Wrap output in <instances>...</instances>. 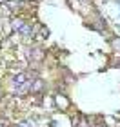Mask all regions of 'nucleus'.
Listing matches in <instances>:
<instances>
[{"label": "nucleus", "mask_w": 120, "mask_h": 127, "mask_svg": "<svg viewBox=\"0 0 120 127\" xmlns=\"http://www.w3.org/2000/svg\"><path fill=\"white\" fill-rule=\"evenodd\" d=\"M42 87H44L42 80H33L31 85H29V91L31 93H38V91H42Z\"/></svg>", "instance_id": "nucleus-1"}, {"label": "nucleus", "mask_w": 120, "mask_h": 127, "mask_svg": "<svg viewBox=\"0 0 120 127\" xmlns=\"http://www.w3.org/2000/svg\"><path fill=\"white\" fill-rule=\"evenodd\" d=\"M20 33L24 34V36H29V34L33 33V29H31L29 24H24V26H22V29H20Z\"/></svg>", "instance_id": "nucleus-2"}, {"label": "nucleus", "mask_w": 120, "mask_h": 127, "mask_svg": "<svg viewBox=\"0 0 120 127\" xmlns=\"http://www.w3.org/2000/svg\"><path fill=\"white\" fill-rule=\"evenodd\" d=\"M11 24H13V29H15V31H20V29H22V26H24V22H22L20 18H15L13 22H11Z\"/></svg>", "instance_id": "nucleus-3"}, {"label": "nucleus", "mask_w": 120, "mask_h": 127, "mask_svg": "<svg viewBox=\"0 0 120 127\" xmlns=\"http://www.w3.org/2000/svg\"><path fill=\"white\" fill-rule=\"evenodd\" d=\"M18 127H35V122H31V120H26V122H22Z\"/></svg>", "instance_id": "nucleus-4"}, {"label": "nucleus", "mask_w": 120, "mask_h": 127, "mask_svg": "<svg viewBox=\"0 0 120 127\" xmlns=\"http://www.w3.org/2000/svg\"><path fill=\"white\" fill-rule=\"evenodd\" d=\"M0 2H5V0H0Z\"/></svg>", "instance_id": "nucleus-5"}]
</instances>
